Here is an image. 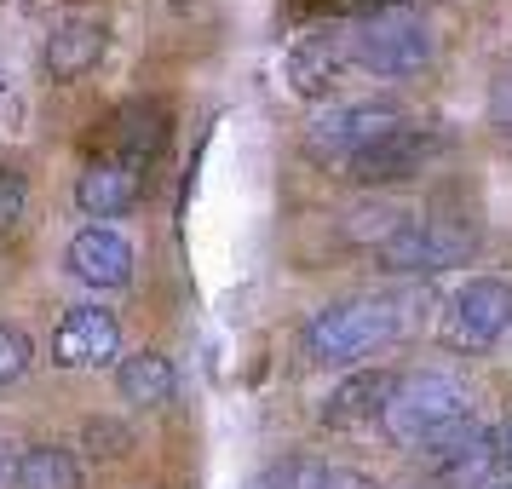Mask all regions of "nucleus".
<instances>
[{
  "label": "nucleus",
  "instance_id": "7",
  "mask_svg": "<svg viewBox=\"0 0 512 489\" xmlns=\"http://www.w3.org/2000/svg\"><path fill=\"white\" fill-rule=\"evenodd\" d=\"M52 357L64 369H110L121 357V328L110 311L98 305H75L58 317V334H52Z\"/></svg>",
  "mask_w": 512,
  "mask_h": 489
},
{
  "label": "nucleus",
  "instance_id": "21",
  "mask_svg": "<svg viewBox=\"0 0 512 489\" xmlns=\"http://www.w3.org/2000/svg\"><path fill=\"white\" fill-rule=\"evenodd\" d=\"M81 438H87V449H93V455H104V461L127 449V432H121V426H110V420H87V432H81Z\"/></svg>",
  "mask_w": 512,
  "mask_h": 489
},
{
  "label": "nucleus",
  "instance_id": "18",
  "mask_svg": "<svg viewBox=\"0 0 512 489\" xmlns=\"http://www.w3.org/2000/svg\"><path fill=\"white\" fill-rule=\"evenodd\" d=\"M403 219H409V213L386 208V202H363L357 213H346V236H351V242H374V248H386Z\"/></svg>",
  "mask_w": 512,
  "mask_h": 489
},
{
  "label": "nucleus",
  "instance_id": "10",
  "mask_svg": "<svg viewBox=\"0 0 512 489\" xmlns=\"http://www.w3.org/2000/svg\"><path fill=\"white\" fill-rule=\"evenodd\" d=\"M104 144H110L116 162L144 167L167 144V104L162 98H133V104H121L116 116L104 121Z\"/></svg>",
  "mask_w": 512,
  "mask_h": 489
},
{
  "label": "nucleus",
  "instance_id": "20",
  "mask_svg": "<svg viewBox=\"0 0 512 489\" xmlns=\"http://www.w3.org/2000/svg\"><path fill=\"white\" fill-rule=\"evenodd\" d=\"M24 202H29L24 173H0V231H12L24 219Z\"/></svg>",
  "mask_w": 512,
  "mask_h": 489
},
{
  "label": "nucleus",
  "instance_id": "11",
  "mask_svg": "<svg viewBox=\"0 0 512 489\" xmlns=\"http://www.w3.org/2000/svg\"><path fill=\"white\" fill-rule=\"evenodd\" d=\"M144 190V167L133 162H116V156H98V162L81 167V179H75V202L81 213H93V219H116L139 202Z\"/></svg>",
  "mask_w": 512,
  "mask_h": 489
},
{
  "label": "nucleus",
  "instance_id": "1",
  "mask_svg": "<svg viewBox=\"0 0 512 489\" xmlns=\"http://www.w3.org/2000/svg\"><path fill=\"white\" fill-rule=\"evenodd\" d=\"M380 426L409 449H438L472 426V392L449 374H409V380H397Z\"/></svg>",
  "mask_w": 512,
  "mask_h": 489
},
{
  "label": "nucleus",
  "instance_id": "5",
  "mask_svg": "<svg viewBox=\"0 0 512 489\" xmlns=\"http://www.w3.org/2000/svg\"><path fill=\"white\" fill-rule=\"evenodd\" d=\"M357 64L369 75H415L432 64V29L420 18H374L357 24Z\"/></svg>",
  "mask_w": 512,
  "mask_h": 489
},
{
  "label": "nucleus",
  "instance_id": "12",
  "mask_svg": "<svg viewBox=\"0 0 512 489\" xmlns=\"http://www.w3.org/2000/svg\"><path fill=\"white\" fill-rule=\"evenodd\" d=\"M64 265H70V277H81L87 288H121V282L133 277V248L121 242L116 231H75L70 248H64Z\"/></svg>",
  "mask_w": 512,
  "mask_h": 489
},
{
  "label": "nucleus",
  "instance_id": "16",
  "mask_svg": "<svg viewBox=\"0 0 512 489\" xmlns=\"http://www.w3.org/2000/svg\"><path fill=\"white\" fill-rule=\"evenodd\" d=\"M18 489H81V455L58 443H35L18 455Z\"/></svg>",
  "mask_w": 512,
  "mask_h": 489
},
{
  "label": "nucleus",
  "instance_id": "25",
  "mask_svg": "<svg viewBox=\"0 0 512 489\" xmlns=\"http://www.w3.org/2000/svg\"><path fill=\"white\" fill-rule=\"evenodd\" d=\"M484 489H512V478H495V484H484Z\"/></svg>",
  "mask_w": 512,
  "mask_h": 489
},
{
  "label": "nucleus",
  "instance_id": "24",
  "mask_svg": "<svg viewBox=\"0 0 512 489\" xmlns=\"http://www.w3.org/2000/svg\"><path fill=\"white\" fill-rule=\"evenodd\" d=\"M328 489H374L369 478H357V472H334V484Z\"/></svg>",
  "mask_w": 512,
  "mask_h": 489
},
{
  "label": "nucleus",
  "instance_id": "23",
  "mask_svg": "<svg viewBox=\"0 0 512 489\" xmlns=\"http://www.w3.org/2000/svg\"><path fill=\"white\" fill-rule=\"evenodd\" d=\"M18 484V455H12V443L0 438V489H12Z\"/></svg>",
  "mask_w": 512,
  "mask_h": 489
},
{
  "label": "nucleus",
  "instance_id": "26",
  "mask_svg": "<svg viewBox=\"0 0 512 489\" xmlns=\"http://www.w3.org/2000/svg\"><path fill=\"white\" fill-rule=\"evenodd\" d=\"M150 489H162V484H150Z\"/></svg>",
  "mask_w": 512,
  "mask_h": 489
},
{
  "label": "nucleus",
  "instance_id": "13",
  "mask_svg": "<svg viewBox=\"0 0 512 489\" xmlns=\"http://www.w3.org/2000/svg\"><path fill=\"white\" fill-rule=\"evenodd\" d=\"M392 392H397L392 374L363 369V374H351L346 386L328 397L323 420H328V426H363V420H380V415H386V403H392Z\"/></svg>",
  "mask_w": 512,
  "mask_h": 489
},
{
  "label": "nucleus",
  "instance_id": "4",
  "mask_svg": "<svg viewBox=\"0 0 512 489\" xmlns=\"http://www.w3.org/2000/svg\"><path fill=\"white\" fill-rule=\"evenodd\" d=\"M472 254V231H455V219H403L392 242L380 248V265L397 277H426Z\"/></svg>",
  "mask_w": 512,
  "mask_h": 489
},
{
  "label": "nucleus",
  "instance_id": "17",
  "mask_svg": "<svg viewBox=\"0 0 512 489\" xmlns=\"http://www.w3.org/2000/svg\"><path fill=\"white\" fill-rule=\"evenodd\" d=\"M328 484H334V466L317 461V455H282L265 472V489H328Z\"/></svg>",
  "mask_w": 512,
  "mask_h": 489
},
{
  "label": "nucleus",
  "instance_id": "15",
  "mask_svg": "<svg viewBox=\"0 0 512 489\" xmlns=\"http://www.w3.org/2000/svg\"><path fill=\"white\" fill-rule=\"evenodd\" d=\"M116 392L127 397L133 409H156V403L173 397V363H167L162 351H133V357H121Z\"/></svg>",
  "mask_w": 512,
  "mask_h": 489
},
{
  "label": "nucleus",
  "instance_id": "14",
  "mask_svg": "<svg viewBox=\"0 0 512 489\" xmlns=\"http://www.w3.org/2000/svg\"><path fill=\"white\" fill-rule=\"evenodd\" d=\"M104 58V29L87 24V18H70V24L52 29L47 41V75L52 81H75V75H87Z\"/></svg>",
  "mask_w": 512,
  "mask_h": 489
},
{
  "label": "nucleus",
  "instance_id": "6",
  "mask_svg": "<svg viewBox=\"0 0 512 489\" xmlns=\"http://www.w3.org/2000/svg\"><path fill=\"white\" fill-rule=\"evenodd\" d=\"M507 328H512V288L495 277L466 282L461 294H455V305H449V340L466 351L495 346Z\"/></svg>",
  "mask_w": 512,
  "mask_h": 489
},
{
  "label": "nucleus",
  "instance_id": "2",
  "mask_svg": "<svg viewBox=\"0 0 512 489\" xmlns=\"http://www.w3.org/2000/svg\"><path fill=\"white\" fill-rule=\"evenodd\" d=\"M392 334H397V311L386 300H340L311 317L305 351H311V363H357L374 346H386Z\"/></svg>",
  "mask_w": 512,
  "mask_h": 489
},
{
  "label": "nucleus",
  "instance_id": "9",
  "mask_svg": "<svg viewBox=\"0 0 512 489\" xmlns=\"http://www.w3.org/2000/svg\"><path fill=\"white\" fill-rule=\"evenodd\" d=\"M346 64H357V29L323 24L294 41V52H288V87L294 93H323Z\"/></svg>",
  "mask_w": 512,
  "mask_h": 489
},
{
  "label": "nucleus",
  "instance_id": "8",
  "mask_svg": "<svg viewBox=\"0 0 512 489\" xmlns=\"http://www.w3.org/2000/svg\"><path fill=\"white\" fill-rule=\"evenodd\" d=\"M432 156H438V139L426 127H397L386 139H374L369 150H357L346 167L357 185H397V179H415Z\"/></svg>",
  "mask_w": 512,
  "mask_h": 489
},
{
  "label": "nucleus",
  "instance_id": "3",
  "mask_svg": "<svg viewBox=\"0 0 512 489\" xmlns=\"http://www.w3.org/2000/svg\"><path fill=\"white\" fill-rule=\"evenodd\" d=\"M403 127V110H397L392 98H340V104H323L317 116H311V144L323 150V156H357V150H369L374 139H386Z\"/></svg>",
  "mask_w": 512,
  "mask_h": 489
},
{
  "label": "nucleus",
  "instance_id": "19",
  "mask_svg": "<svg viewBox=\"0 0 512 489\" xmlns=\"http://www.w3.org/2000/svg\"><path fill=\"white\" fill-rule=\"evenodd\" d=\"M29 357H35L29 334H18V328H6V323H0V386L24 380V374H29Z\"/></svg>",
  "mask_w": 512,
  "mask_h": 489
},
{
  "label": "nucleus",
  "instance_id": "22",
  "mask_svg": "<svg viewBox=\"0 0 512 489\" xmlns=\"http://www.w3.org/2000/svg\"><path fill=\"white\" fill-rule=\"evenodd\" d=\"M495 461H501V478H512V420L495 432Z\"/></svg>",
  "mask_w": 512,
  "mask_h": 489
}]
</instances>
